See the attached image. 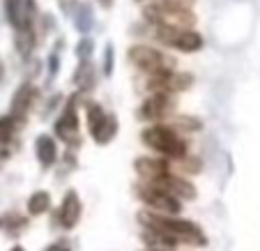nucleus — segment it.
I'll return each instance as SVG.
<instances>
[{
    "mask_svg": "<svg viewBox=\"0 0 260 251\" xmlns=\"http://www.w3.org/2000/svg\"><path fill=\"white\" fill-rule=\"evenodd\" d=\"M138 217H141V222L147 224L150 228H157V231L168 233V235H173L175 240H177V237H182V240H191V242H196V244H203V242H205V237H203L201 228H198L196 224H191V222H182V219H166V217H154V214H147V212H141Z\"/></svg>",
    "mask_w": 260,
    "mask_h": 251,
    "instance_id": "f257e3e1",
    "label": "nucleus"
},
{
    "mask_svg": "<svg viewBox=\"0 0 260 251\" xmlns=\"http://www.w3.org/2000/svg\"><path fill=\"white\" fill-rule=\"evenodd\" d=\"M55 154H58V150H55L53 138L51 136L37 138V157H40V162L44 164V166H51V164L55 162Z\"/></svg>",
    "mask_w": 260,
    "mask_h": 251,
    "instance_id": "ddd939ff",
    "label": "nucleus"
},
{
    "mask_svg": "<svg viewBox=\"0 0 260 251\" xmlns=\"http://www.w3.org/2000/svg\"><path fill=\"white\" fill-rule=\"evenodd\" d=\"M138 196H141V201H145L147 205L157 207V210H161V212H168V214H177V212H180V201H177L175 196H171V194L161 192V189H154L152 184H150V187H138Z\"/></svg>",
    "mask_w": 260,
    "mask_h": 251,
    "instance_id": "423d86ee",
    "label": "nucleus"
},
{
    "mask_svg": "<svg viewBox=\"0 0 260 251\" xmlns=\"http://www.w3.org/2000/svg\"><path fill=\"white\" fill-rule=\"evenodd\" d=\"M145 16L157 25H166V28H177V30L189 28L196 21V16L187 7H177L171 5V3H159V5L145 7Z\"/></svg>",
    "mask_w": 260,
    "mask_h": 251,
    "instance_id": "f03ea898",
    "label": "nucleus"
},
{
    "mask_svg": "<svg viewBox=\"0 0 260 251\" xmlns=\"http://www.w3.org/2000/svg\"><path fill=\"white\" fill-rule=\"evenodd\" d=\"M129 60L136 65L143 72H159V69H166V58H164L159 51L150 49V46H132L129 49Z\"/></svg>",
    "mask_w": 260,
    "mask_h": 251,
    "instance_id": "39448f33",
    "label": "nucleus"
},
{
    "mask_svg": "<svg viewBox=\"0 0 260 251\" xmlns=\"http://www.w3.org/2000/svg\"><path fill=\"white\" fill-rule=\"evenodd\" d=\"M35 46V33H32V25H19L16 28V49L23 58H28L30 51Z\"/></svg>",
    "mask_w": 260,
    "mask_h": 251,
    "instance_id": "f8f14e48",
    "label": "nucleus"
},
{
    "mask_svg": "<svg viewBox=\"0 0 260 251\" xmlns=\"http://www.w3.org/2000/svg\"><path fill=\"white\" fill-rule=\"evenodd\" d=\"M3 154H5V152H0V157H3Z\"/></svg>",
    "mask_w": 260,
    "mask_h": 251,
    "instance_id": "a878e982",
    "label": "nucleus"
},
{
    "mask_svg": "<svg viewBox=\"0 0 260 251\" xmlns=\"http://www.w3.org/2000/svg\"><path fill=\"white\" fill-rule=\"evenodd\" d=\"M92 49H94V44L90 40H81L79 46H76V55H79L81 60H88L90 53H92Z\"/></svg>",
    "mask_w": 260,
    "mask_h": 251,
    "instance_id": "aec40b11",
    "label": "nucleus"
},
{
    "mask_svg": "<svg viewBox=\"0 0 260 251\" xmlns=\"http://www.w3.org/2000/svg\"><path fill=\"white\" fill-rule=\"evenodd\" d=\"M32 99H35V88L32 85H21V90L14 95V99H12V115H14L16 120L23 118V115L28 113Z\"/></svg>",
    "mask_w": 260,
    "mask_h": 251,
    "instance_id": "9b49d317",
    "label": "nucleus"
},
{
    "mask_svg": "<svg viewBox=\"0 0 260 251\" xmlns=\"http://www.w3.org/2000/svg\"><path fill=\"white\" fill-rule=\"evenodd\" d=\"M79 214H81V203L76 192H69L62 201V207H60V224L64 228H74L76 222H79Z\"/></svg>",
    "mask_w": 260,
    "mask_h": 251,
    "instance_id": "1a4fd4ad",
    "label": "nucleus"
},
{
    "mask_svg": "<svg viewBox=\"0 0 260 251\" xmlns=\"http://www.w3.org/2000/svg\"><path fill=\"white\" fill-rule=\"evenodd\" d=\"M173 109V99L168 97V92H157L154 97H150L141 109L143 120H159L164 115H168Z\"/></svg>",
    "mask_w": 260,
    "mask_h": 251,
    "instance_id": "6e6552de",
    "label": "nucleus"
},
{
    "mask_svg": "<svg viewBox=\"0 0 260 251\" xmlns=\"http://www.w3.org/2000/svg\"><path fill=\"white\" fill-rule=\"evenodd\" d=\"M19 226H23V219L19 214H5L0 219V228H19Z\"/></svg>",
    "mask_w": 260,
    "mask_h": 251,
    "instance_id": "412c9836",
    "label": "nucleus"
},
{
    "mask_svg": "<svg viewBox=\"0 0 260 251\" xmlns=\"http://www.w3.org/2000/svg\"><path fill=\"white\" fill-rule=\"evenodd\" d=\"M49 72H51V76L58 72V55H55V53L51 55V69H49Z\"/></svg>",
    "mask_w": 260,
    "mask_h": 251,
    "instance_id": "b1692460",
    "label": "nucleus"
},
{
    "mask_svg": "<svg viewBox=\"0 0 260 251\" xmlns=\"http://www.w3.org/2000/svg\"><path fill=\"white\" fill-rule=\"evenodd\" d=\"M74 81H76V85H79L81 90H90L94 85V69H92V65H90L88 60H83V62H81V67L76 69Z\"/></svg>",
    "mask_w": 260,
    "mask_h": 251,
    "instance_id": "2eb2a0df",
    "label": "nucleus"
},
{
    "mask_svg": "<svg viewBox=\"0 0 260 251\" xmlns=\"http://www.w3.org/2000/svg\"><path fill=\"white\" fill-rule=\"evenodd\" d=\"M106 118V113L102 111V106H97V104H90L88 106V120H90V134L94 132V129L102 124V120Z\"/></svg>",
    "mask_w": 260,
    "mask_h": 251,
    "instance_id": "a211bd4d",
    "label": "nucleus"
},
{
    "mask_svg": "<svg viewBox=\"0 0 260 251\" xmlns=\"http://www.w3.org/2000/svg\"><path fill=\"white\" fill-rule=\"evenodd\" d=\"M147 182L152 184L154 189H161V192L171 194V196H175V198H187V201H193V198H196V194H198L196 187H193L189 180H182V177L168 175V173L154 177V180H147Z\"/></svg>",
    "mask_w": 260,
    "mask_h": 251,
    "instance_id": "20e7f679",
    "label": "nucleus"
},
{
    "mask_svg": "<svg viewBox=\"0 0 260 251\" xmlns=\"http://www.w3.org/2000/svg\"><path fill=\"white\" fill-rule=\"evenodd\" d=\"M76 28L81 33H90L92 28V14H90V7H81V14H76Z\"/></svg>",
    "mask_w": 260,
    "mask_h": 251,
    "instance_id": "6ab92c4d",
    "label": "nucleus"
},
{
    "mask_svg": "<svg viewBox=\"0 0 260 251\" xmlns=\"http://www.w3.org/2000/svg\"><path fill=\"white\" fill-rule=\"evenodd\" d=\"M0 76H3V60H0Z\"/></svg>",
    "mask_w": 260,
    "mask_h": 251,
    "instance_id": "393cba45",
    "label": "nucleus"
},
{
    "mask_svg": "<svg viewBox=\"0 0 260 251\" xmlns=\"http://www.w3.org/2000/svg\"><path fill=\"white\" fill-rule=\"evenodd\" d=\"M74 104H76V97L69 99L67 111H64L62 118L55 122V134H58L62 141H67L69 145H79V118L74 113Z\"/></svg>",
    "mask_w": 260,
    "mask_h": 251,
    "instance_id": "0eeeda50",
    "label": "nucleus"
},
{
    "mask_svg": "<svg viewBox=\"0 0 260 251\" xmlns=\"http://www.w3.org/2000/svg\"><path fill=\"white\" fill-rule=\"evenodd\" d=\"M14 127H16L14 115H5V118H0V143L10 141L12 134H14Z\"/></svg>",
    "mask_w": 260,
    "mask_h": 251,
    "instance_id": "f3484780",
    "label": "nucleus"
},
{
    "mask_svg": "<svg viewBox=\"0 0 260 251\" xmlns=\"http://www.w3.org/2000/svg\"><path fill=\"white\" fill-rule=\"evenodd\" d=\"M136 173L143 175L145 180H154V177L168 173V162L152 159V157H141V159H136Z\"/></svg>",
    "mask_w": 260,
    "mask_h": 251,
    "instance_id": "9d476101",
    "label": "nucleus"
},
{
    "mask_svg": "<svg viewBox=\"0 0 260 251\" xmlns=\"http://www.w3.org/2000/svg\"><path fill=\"white\" fill-rule=\"evenodd\" d=\"M49 205H51L49 194H46V192H37V194H32V196H30L28 212H30V214H42V212L49 210Z\"/></svg>",
    "mask_w": 260,
    "mask_h": 251,
    "instance_id": "dca6fc26",
    "label": "nucleus"
},
{
    "mask_svg": "<svg viewBox=\"0 0 260 251\" xmlns=\"http://www.w3.org/2000/svg\"><path fill=\"white\" fill-rule=\"evenodd\" d=\"M175 124L182 129H191V132H196V129H201V122L193 118H175Z\"/></svg>",
    "mask_w": 260,
    "mask_h": 251,
    "instance_id": "4be33fe9",
    "label": "nucleus"
},
{
    "mask_svg": "<svg viewBox=\"0 0 260 251\" xmlns=\"http://www.w3.org/2000/svg\"><path fill=\"white\" fill-rule=\"evenodd\" d=\"M115 132H118V120H115L113 115H106V118L102 120V124L92 132V136L97 143H108L115 136Z\"/></svg>",
    "mask_w": 260,
    "mask_h": 251,
    "instance_id": "4468645a",
    "label": "nucleus"
},
{
    "mask_svg": "<svg viewBox=\"0 0 260 251\" xmlns=\"http://www.w3.org/2000/svg\"><path fill=\"white\" fill-rule=\"evenodd\" d=\"M113 72V46H106V53H104V74H111Z\"/></svg>",
    "mask_w": 260,
    "mask_h": 251,
    "instance_id": "5701e85b",
    "label": "nucleus"
},
{
    "mask_svg": "<svg viewBox=\"0 0 260 251\" xmlns=\"http://www.w3.org/2000/svg\"><path fill=\"white\" fill-rule=\"evenodd\" d=\"M143 141L150 148L159 150V152L168 154V157H184L187 152V143L175 136V132L168 127H147L143 132Z\"/></svg>",
    "mask_w": 260,
    "mask_h": 251,
    "instance_id": "7ed1b4c3",
    "label": "nucleus"
}]
</instances>
